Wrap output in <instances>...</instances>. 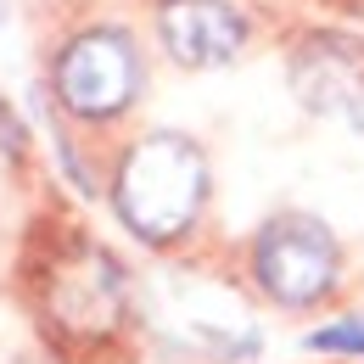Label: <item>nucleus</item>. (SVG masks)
<instances>
[{
	"label": "nucleus",
	"mask_w": 364,
	"mask_h": 364,
	"mask_svg": "<svg viewBox=\"0 0 364 364\" xmlns=\"http://www.w3.org/2000/svg\"><path fill=\"white\" fill-rule=\"evenodd\" d=\"M202 202H208V157L196 140L157 129L124 151L118 180H112V208L140 241L151 247L180 241L196 225Z\"/></svg>",
	"instance_id": "1"
},
{
	"label": "nucleus",
	"mask_w": 364,
	"mask_h": 364,
	"mask_svg": "<svg viewBox=\"0 0 364 364\" xmlns=\"http://www.w3.org/2000/svg\"><path fill=\"white\" fill-rule=\"evenodd\" d=\"M252 269L280 309H314L336 286L342 247L314 213H274L252 241Z\"/></svg>",
	"instance_id": "2"
},
{
	"label": "nucleus",
	"mask_w": 364,
	"mask_h": 364,
	"mask_svg": "<svg viewBox=\"0 0 364 364\" xmlns=\"http://www.w3.org/2000/svg\"><path fill=\"white\" fill-rule=\"evenodd\" d=\"M129 309V280L118 269L112 252H101L90 241L68 247L46 274V314L62 336L73 342H101L124 325Z\"/></svg>",
	"instance_id": "3"
},
{
	"label": "nucleus",
	"mask_w": 364,
	"mask_h": 364,
	"mask_svg": "<svg viewBox=\"0 0 364 364\" xmlns=\"http://www.w3.org/2000/svg\"><path fill=\"white\" fill-rule=\"evenodd\" d=\"M140 90V56L124 28H90L56 56V95L79 118H118Z\"/></svg>",
	"instance_id": "4"
},
{
	"label": "nucleus",
	"mask_w": 364,
	"mask_h": 364,
	"mask_svg": "<svg viewBox=\"0 0 364 364\" xmlns=\"http://www.w3.org/2000/svg\"><path fill=\"white\" fill-rule=\"evenodd\" d=\"M286 79L314 118L364 124V40L336 34V28L303 34L286 56Z\"/></svg>",
	"instance_id": "5"
},
{
	"label": "nucleus",
	"mask_w": 364,
	"mask_h": 364,
	"mask_svg": "<svg viewBox=\"0 0 364 364\" xmlns=\"http://www.w3.org/2000/svg\"><path fill=\"white\" fill-rule=\"evenodd\" d=\"M157 28L168 56L185 68H225L247 46V17L230 0H163Z\"/></svg>",
	"instance_id": "6"
},
{
	"label": "nucleus",
	"mask_w": 364,
	"mask_h": 364,
	"mask_svg": "<svg viewBox=\"0 0 364 364\" xmlns=\"http://www.w3.org/2000/svg\"><path fill=\"white\" fill-rule=\"evenodd\" d=\"M314 353H364V314H348V319H331L309 336Z\"/></svg>",
	"instance_id": "7"
},
{
	"label": "nucleus",
	"mask_w": 364,
	"mask_h": 364,
	"mask_svg": "<svg viewBox=\"0 0 364 364\" xmlns=\"http://www.w3.org/2000/svg\"><path fill=\"white\" fill-rule=\"evenodd\" d=\"M0 151L6 157H23V124H17V112L0 101Z\"/></svg>",
	"instance_id": "8"
},
{
	"label": "nucleus",
	"mask_w": 364,
	"mask_h": 364,
	"mask_svg": "<svg viewBox=\"0 0 364 364\" xmlns=\"http://www.w3.org/2000/svg\"><path fill=\"white\" fill-rule=\"evenodd\" d=\"M17 364H50V359H17Z\"/></svg>",
	"instance_id": "9"
}]
</instances>
